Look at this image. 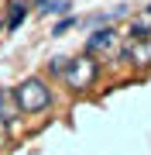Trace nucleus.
Instances as JSON below:
<instances>
[{"mask_svg": "<svg viewBox=\"0 0 151 155\" xmlns=\"http://www.w3.org/2000/svg\"><path fill=\"white\" fill-rule=\"evenodd\" d=\"M14 100L21 107V114H41L52 107V90L41 76H28L21 79V86H14Z\"/></svg>", "mask_w": 151, "mask_h": 155, "instance_id": "obj_1", "label": "nucleus"}, {"mask_svg": "<svg viewBox=\"0 0 151 155\" xmlns=\"http://www.w3.org/2000/svg\"><path fill=\"white\" fill-rule=\"evenodd\" d=\"M62 79H65V86L72 90V93H86V90L96 86V79H100V62L96 55H79V59H69V69L62 72Z\"/></svg>", "mask_w": 151, "mask_h": 155, "instance_id": "obj_2", "label": "nucleus"}, {"mask_svg": "<svg viewBox=\"0 0 151 155\" xmlns=\"http://www.w3.org/2000/svg\"><path fill=\"white\" fill-rule=\"evenodd\" d=\"M124 59H127L131 66H137V69H151V38H144V41L131 38L127 48H124Z\"/></svg>", "mask_w": 151, "mask_h": 155, "instance_id": "obj_3", "label": "nucleus"}, {"mask_svg": "<svg viewBox=\"0 0 151 155\" xmlns=\"http://www.w3.org/2000/svg\"><path fill=\"white\" fill-rule=\"evenodd\" d=\"M117 28H100V31H93L90 38H86V52L90 55H96V52H110L113 45H117Z\"/></svg>", "mask_w": 151, "mask_h": 155, "instance_id": "obj_4", "label": "nucleus"}, {"mask_svg": "<svg viewBox=\"0 0 151 155\" xmlns=\"http://www.w3.org/2000/svg\"><path fill=\"white\" fill-rule=\"evenodd\" d=\"M17 117H21V107H17V100H14V90H0V121L7 127H14Z\"/></svg>", "mask_w": 151, "mask_h": 155, "instance_id": "obj_5", "label": "nucleus"}, {"mask_svg": "<svg viewBox=\"0 0 151 155\" xmlns=\"http://www.w3.org/2000/svg\"><path fill=\"white\" fill-rule=\"evenodd\" d=\"M24 17H28V7L24 4H11V11H7V24H4V31H17L24 24Z\"/></svg>", "mask_w": 151, "mask_h": 155, "instance_id": "obj_6", "label": "nucleus"}, {"mask_svg": "<svg viewBox=\"0 0 151 155\" xmlns=\"http://www.w3.org/2000/svg\"><path fill=\"white\" fill-rule=\"evenodd\" d=\"M127 38H134V41H144V38H151V17H148V21H144V17L131 21V28H127Z\"/></svg>", "mask_w": 151, "mask_h": 155, "instance_id": "obj_7", "label": "nucleus"}, {"mask_svg": "<svg viewBox=\"0 0 151 155\" xmlns=\"http://www.w3.org/2000/svg\"><path fill=\"white\" fill-rule=\"evenodd\" d=\"M69 0H45L41 4V14H69Z\"/></svg>", "mask_w": 151, "mask_h": 155, "instance_id": "obj_8", "label": "nucleus"}, {"mask_svg": "<svg viewBox=\"0 0 151 155\" xmlns=\"http://www.w3.org/2000/svg\"><path fill=\"white\" fill-rule=\"evenodd\" d=\"M65 69H69V59H65V55H55V59H48V72H52V76H62Z\"/></svg>", "mask_w": 151, "mask_h": 155, "instance_id": "obj_9", "label": "nucleus"}, {"mask_svg": "<svg viewBox=\"0 0 151 155\" xmlns=\"http://www.w3.org/2000/svg\"><path fill=\"white\" fill-rule=\"evenodd\" d=\"M69 28H76V17H65V21H58V24H55V31H52V35H65Z\"/></svg>", "mask_w": 151, "mask_h": 155, "instance_id": "obj_10", "label": "nucleus"}, {"mask_svg": "<svg viewBox=\"0 0 151 155\" xmlns=\"http://www.w3.org/2000/svg\"><path fill=\"white\" fill-rule=\"evenodd\" d=\"M7 131H11V127H7L4 121H0V145H4V141H7Z\"/></svg>", "mask_w": 151, "mask_h": 155, "instance_id": "obj_11", "label": "nucleus"}, {"mask_svg": "<svg viewBox=\"0 0 151 155\" xmlns=\"http://www.w3.org/2000/svg\"><path fill=\"white\" fill-rule=\"evenodd\" d=\"M148 17H151V7H148Z\"/></svg>", "mask_w": 151, "mask_h": 155, "instance_id": "obj_12", "label": "nucleus"}]
</instances>
